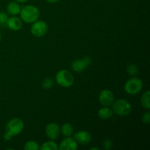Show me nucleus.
I'll return each instance as SVG.
<instances>
[{"mask_svg":"<svg viewBox=\"0 0 150 150\" xmlns=\"http://www.w3.org/2000/svg\"><path fill=\"white\" fill-rule=\"evenodd\" d=\"M100 148L99 147H92L90 148V150H99Z\"/></svg>","mask_w":150,"mask_h":150,"instance_id":"obj_26","label":"nucleus"},{"mask_svg":"<svg viewBox=\"0 0 150 150\" xmlns=\"http://www.w3.org/2000/svg\"><path fill=\"white\" fill-rule=\"evenodd\" d=\"M1 32H0V41H1Z\"/></svg>","mask_w":150,"mask_h":150,"instance_id":"obj_27","label":"nucleus"},{"mask_svg":"<svg viewBox=\"0 0 150 150\" xmlns=\"http://www.w3.org/2000/svg\"><path fill=\"white\" fill-rule=\"evenodd\" d=\"M25 150H38L39 149V145L36 142L34 141H29L27 142L24 145Z\"/></svg>","mask_w":150,"mask_h":150,"instance_id":"obj_18","label":"nucleus"},{"mask_svg":"<svg viewBox=\"0 0 150 150\" xmlns=\"http://www.w3.org/2000/svg\"><path fill=\"white\" fill-rule=\"evenodd\" d=\"M24 123L21 119L13 118L6 125V132L3 137L6 141H10L13 136H17L23 131Z\"/></svg>","mask_w":150,"mask_h":150,"instance_id":"obj_1","label":"nucleus"},{"mask_svg":"<svg viewBox=\"0 0 150 150\" xmlns=\"http://www.w3.org/2000/svg\"><path fill=\"white\" fill-rule=\"evenodd\" d=\"M78 149V143L74 138L67 137L60 143L59 149L60 150H76Z\"/></svg>","mask_w":150,"mask_h":150,"instance_id":"obj_11","label":"nucleus"},{"mask_svg":"<svg viewBox=\"0 0 150 150\" xmlns=\"http://www.w3.org/2000/svg\"><path fill=\"white\" fill-rule=\"evenodd\" d=\"M46 1H48V2L51 3V4H54V3H57L58 2L59 0H45Z\"/></svg>","mask_w":150,"mask_h":150,"instance_id":"obj_24","label":"nucleus"},{"mask_svg":"<svg viewBox=\"0 0 150 150\" xmlns=\"http://www.w3.org/2000/svg\"><path fill=\"white\" fill-rule=\"evenodd\" d=\"M99 101L103 106H110L114 101V95L109 89H103L99 95Z\"/></svg>","mask_w":150,"mask_h":150,"instance_id":"obj_7","label":"nucleus"},{"mask_svg":"<svg viewBox=\"0 0 150 150\" xmlns=\"http://www.w3.org/2000/svg\"><path fill=\"white\" fill-rule=\"evenodd\" d=\"M21 6L16 1H11L9 3L7 6V13L12 16H16L19 14L21 11Z\"/></svg>","mask_w":150,"mask_h":150,"instance_id":"obj_13","label":"nucleus"},{"mask_svg":"<svg viewBox=\"0 0 150 150\" xmlns=\"http://www.w3.org/2000/svg\"><path fill=\"white\" fill-rule=\"evenodd\" d=\"M33 24L31 26V33L37 38H41L47 33L48 29V26L46 22L43 21H38L32 23Z\"/></svg>","mask_w":150,"mask_h":150,"instance_id":"obj_6","label":"nucleus"},{"mask_svg":"<svg viewBox=\"0 0 150 150\" xmlns=\"http://www.w3.org/2000/svg\"><path fill=\"white\" fill-rule=\"evenodd\" d=\"M28 0H15V1H16V2L18 3H24V2H26Z\"/></svg>","mask_w":150,"mask_h":150,"instance_id":"obj_25","label":"nucleus"},{"mask_svg":"<svg viewBox=\"0 0 150 150\" xmlns=\"http://www.w3.org/2000/svg\"><path fill=\"white\" fill-rule=\"evenodd\" d=\"M21 21L28 23H32L38 20L40 17V10L34 5H26L21 8L19 13Z\"/></svg>","mask_w":150,"mask_h":150,"instance_id":"obj_2","label":"nucleus"},{"mask_svg":"<svg viewBox=\"0 0 150 150\" xmlns=\"http://www.w3.org/2000/svg\"><path fill=\"white\" fill-rule=\"evenodd\" d=\"M127 72L130 76H136L138 73V72H139V69H138V67L136 64H131L127 66Z\"/></svg>","mask_w":150,"mask_h":150,"instance_id":"obj_20","label":"nucleus"},{"mask_svg":"<svg viewBox=\"0 0 150 150\" xmlns=\"http://www.w3.org/2000/svg\"><path fill=\"white\" fill-rule=\"evenodd\" d=\"M141 103L145 109L149 110L150 108V92L149 90L146 91L142 95L141 98Z\"/></svg>","mask_w":150,"mask_h":150,"instance_id":"obj_16","label":"nucleus"},{"mask_svg":"<svg viewBox=\"0 0 150 150\" xmlns=\"http://www.w3.org/2000/svg\"><path fill=\"white\" fill-rule=\"evenodd\" d=\"M56 81L59 86L64 88L70 87L74 83V76L67 70H61L56 75Z\"/></svg>","mask_w":150,"mask_h":150,"instance_id":"obj_4","label":"nucleus"},{"mask_svg":"<svg viewBox=\"0 0 150 150\" xmlns=\"http://www.w3.org/2000/svg\"><path fill=\"white\" fill-rule=\"evenodd\" d=\"M113 111L120 117H125L130 114L132 106L130 103L125 99H119L113 103Z\"/></svg>","mask_w":150,"mask_h":150,"instance_id":"obj_3","label":"nucleus"},{"mask_svg":"<svg viewBox=\"0 0 150 150\" xmlns=\"http://www.w3.org/2000/svg\"><path fill=\"white\" fill-rule=\"evenodd\" d=\"M114 114V111L112 109L108 108V106H105L103 108H101L98 111V115L101 120H108L111 118Z\"/></svg>","mask_w":150,"mask_h":150,"instance_id":"obj_14","label":"nucleus"},{"mask_svg":"<svg viewBox=\"0 0 150 150\" xmlns=\"http://www.w3.org/2000/svg\"><path fill=\"white\" fill-rule=\"evenodd\" d=\"M7 19H8V16L7 13H5L4 12H0V23L4 24L7 23Z\"/></svg>","mask_w":150,"mask_h":150,"instance_id":"obj_23","label":"nucleus"},{"mask_svg":"<svg viewBox=\"0 0 150 150\" xmlns=\"http://www.w3.org/2000/svg\"><path fill=\"white\" fill-rule=\"evenodd\" d=\"M142 122H143V123H144V124H146V125H149L150 123V113L149 111H147V112L144 113V114H143V116H142Z\"/></svg>","mask_w":150,"mask_h":150,"instance_id":"obj_22","label":"nucleus"},{"mask_svg":"<svg viewBox=\"0 0 150 150\" xmlns=\"http://www.w3.org/2000/svg\"><path fill=\"white\" fill-rule=\"evenodd\" d=\"M42 86L43 89H49L51 88H52V86H54V81L53 79H49V78H47V79H44L42 83Z\"/></svg>","mask_w":150,"mask_h":150,"instance_id":"obj_19","label":"nucleus"},{"mask_svg":"<svg viewBox=\"0 0 150 150\" xmlns=\"http://www.w3.org/2000/svg\"><path fill=\"white\" fill-rule=\"evenodd\" d=\"M45 134L51 140H55L60 134L59 126L57 123H49L45 127Z\"/></svg>","mask_w":150,"mask_h":150,"instance_id":"obj_9","label":"nucleus"},{"mask_svg":"<svg viewBox=\"0 0 150 150\" xmlns=\"http://www.w3.org/2000/svg\"><path fill=\"white\" fill-rule=\"evenodd\" d=\"M61 132L63 136H66V137H70V136L73 135L74 128H73V126L71 124H70V123H64L62 126Z\"/></svg>","mask_w":150,"mask_h":150,"instance_id":"obj_15","label":"nucleus"},{"mask_svg":"<svg viewBox=\"0 0 150 150\" xmlns=\"http://www.w3.org/2000/svg\"><path fill=\"white\" fill-rule=\"evenodd\" d=\"M59 149V146L56 142L54 141H48L45 142L40 146L41 150H57Z\"/></svg>","mask_w":150,"mask_h":150,"instance_id":"obj_17","label":"nucleus"},{"mask_svg":"<svg viewBox=\"0 0 150 150\" xmlns=\"http://www.w3.org/2000/svg\"><path fill=\"white\" fill-rule=\"evenodd\" d=\"M143 87V82L139 78H131L125 83V91L128 95H136L141 92Z\"/></svg>","mask_w":150,"mask_h":150,"instance_id":"obj_5","label":"nucleus"},{"mask_svg":"<svg viewBox=\"0 0 150 150\" xmlns=\"http://www.w3.org/2000/svg\"><path fill=\"white\" fill-rule=\"evenodd\" d=\"M6 24L11 30L18 31L21 29L23 23H22L21 18L16 17V16H12V17L8 18Z\"/></svg>","mask_w":150,"mask_h":150,"instance_id":"obj_12","label":"nucleus"},{"mask_svg":"<svg viewBox=\"0 0 150 150\" xmlns=\"http://www.w3.org/2000/svg\"><path fill=\"white\" fill-rule=\"evenodd\" d=\"M103 146L104 149H106V150L111 149V148H112V146H113L112 142H111V141L108 139H105V140L103 141Z\"/></svg>","mask_w":150,"mask_h":150,"instance_id":"obj_21","label":"nucleus"},{"mask_svg":"<svg viewBox=\"0 0 150 150\" xmlns=\"http://www.w3.org/2000/svg\"><path fill=\"white\" fill-rule=\"evenodd\" d=\"M91 58L89 57H84L81 59H76L72 62V69L75 72L80 73L83 71L91 64Z\"/></svg>","mask_w":150,"mask_h":150,"instance_id":"obj_8","label":"nucleus"},{"mask_svg":"<svg viewBox=\"0 0 150 150\" xmlns=\"http://www.w3.org/2000/svg\"><path fill=\"white\" fill-rule=\"evenodd\" d=\"M74 139L77 142V143L81 144L82 145L89 144L92 141V136L89 132L86 130L79 131L74 134Z\"/></svg>","mask_w":150,"mask_h":150,"instance_id":"obj_10","label":"nucleus"}]
</instances>
